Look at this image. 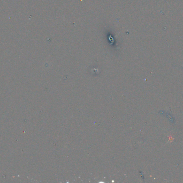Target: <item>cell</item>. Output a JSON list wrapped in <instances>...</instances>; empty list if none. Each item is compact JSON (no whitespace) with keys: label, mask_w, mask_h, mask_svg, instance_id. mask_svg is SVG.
Returning <instances> with one entry per match:
<instances>
[]
</instances>
